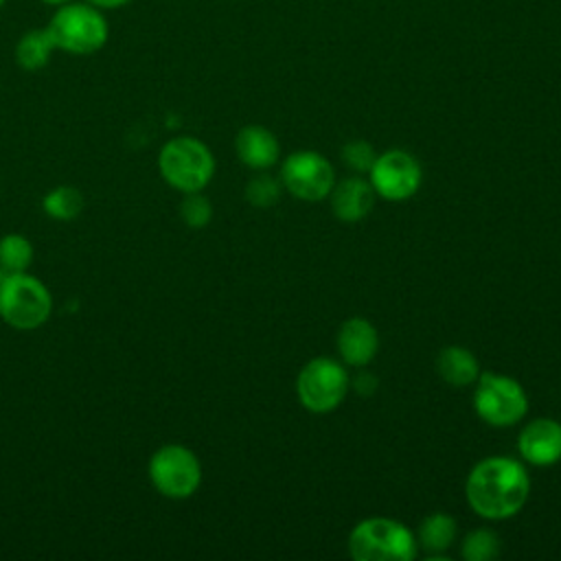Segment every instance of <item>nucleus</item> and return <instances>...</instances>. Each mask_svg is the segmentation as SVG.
<instances>
[{"instance_id": "nucleus-4", "label": "nucleus", "mask_w": 561, "mask_h": 561, "mask_svg": "<svg viewBox=\"0 0 561 561\" xmlns=\"http://www.w3.org/2000/svg\"><path fill=\"white\" fill-rule=\"evenodd\" d=\"M158 169L164 182L175 191L195 193L210 182L215 173V158L202 140L193 136H178L162 145Z\"/></svg>"}, {"instance_id": "nucleus-21", "label": "nucleus", "mask_w": 561, "mask_h": 561, "mask_svg": "<svg viewBox=\"0 0 561 561\" xmlns=\"http://www.w3.org/2000/svg\"><path fill=\"white\" fill-rule=\"evenodd\" d=\"M283 193V182L272 178L270 173H259L254 178L248 180L245 184V199L254 206V208H270L278 202Z\"/></svg>"}, {"instance_id": "nucleus-15", "label": "nucleus", "mask_w": 561, "mask_h": 561, "mask_svg": "<svg viewBox=\"0 0 561 561\" xmlns=\"http://www.w3.org/2000/svg\"><path fill=\"white\" fill-rule=\"evenodd\" d=\"M436 373L440 375V379L454 388H462V386H471L476 383L480 370V364L476 359V355L458 344L445 346L438 351L436 357Z\"/></svg>"}, {"instance_id": "nucleus-14", "label": "nucleus", "mask_w": 561, "mask_h": 561, "mask_svg": "<svg viewBox=\"0 0 561 561\" xmlns=\"http://www.w3.org/2000/svg\"><path fill=\"white\" fill-rule=\"evenodd\" d=\"M239 160L256 171H265L278 162L280 147L276 136L263 125H245L234 138Z\"/></svg>"}, {"instance_id": "nucleus-3", "label": "nucleus", "mask_w": 561, "mask_h": 561, "mask_svg": "<svg viewBox=\"0 0 561 561\" xmlns=\"http://www.w3.org/2000/svg\"><path fill=\"white\" fill-rule=\"evenodd\" d=\"M419 543L410 528L390 517L362 519L348 535L355 561H412Z\"/></svg>"}, {"instance_id": "nucleus-5", "label": "nucleus", "mask_w": 561, "mask_h": 561, "mask_svg": "<svg viewBox=\"0 0 561 561\" xmlns=\"http://www.w3.org/2000/svg\"><path fill=\"white\" fill-rule=\"evenodd\" d=\"M53 309L46 285L26 272L4 274L0 280V318L20 331L42 327Z\"/></svg>"}, {"instance_id": "nucleus-7", "label": "nucleus", "mask_w": 561, "mask_h": 561, "mask_svg": "<svg viewBox=\"0 0 561 561\" xmlns=\"http://www.w3.org/2000/svg\"><path fill=\"white\" fill-rule=\"evenodd\" d=\"M351 388L346 368L331 357H313L307 362L296 379V394L302 408L313 414L335 410Z\"/></svg>"}, {"instance_id": "nucleus-12", "label": "nucleus", "mask_w": 561, "mask_h": 561, "mask_svg": "<svg viewBox=\"0 0 561 561\" xmlns=\"http://www.w3.org/2000/svg\"><path fill=\"white\" fill-rule=\"evenodd\" d=\"M335 346L344 364L364 368L375 359L379 351V335L373 322H368L366 318L353 316L342 322L335 337Z\"/></svg>"}, {"instance_id": "nucleus-23", "label": "nucleus", "mask_w": 561, "mask_h": 561, "mask_svg": "<svg viewBox=\"0 0 561 561\" xmlns=\"http://www.w3.org/2000/svg\"><path fill=\"white\" fill-rule=\"evenodd\" d=\"M375 158H377V151L366 140H348L342 147V160L353 173H368Z\"/></svg>"}, {"instance_id": "nucleus-28", "label": "nucleus", "mask_w": 561, "mask_h": 561, "mask_svg": "<svg viewBox=\"0 0 561 561\" xmlns=\"http://www.w3.org/2000/svg\"><path fill=\"white\" fill-rule=\"evenodd\" d=\"M4 2H7V0H0V9H2V7H4Z\"/></svg>"}, {"instance_id": "nucleus-6", "label": "nucleus", "mask_w": 561, "mask_h": 561, "mask_svg": "<svg viewBox=\"0 0 561 561\" xmlns=\"http://www.w3.org/2000/svg\"><path fill=\"white\" fill-rule=\"evenodd\" d=\"M473 410L491 427H511L526 416L528 397L517 379L486 370L476 379Z\"/></svg>"}, {"instance_id": "nucleus-24", "label": "nucleus", "mask_w": 561, "mask_h": 561, "mask_svg": "<svg viewBox=\"0 0 561 561\" xmlns=\"http://www.w3.org/2000/svg\"><path fill=\"white\" fill-rule=\"evenodd\" d=\"M351 386H353V390L357 392V394H362V397H370L375 390H377V379L370 375V373H359L353 381H351Z\"/></svg>"}, {"instance_id": "nucleus-22", "label": "nucleus", "mask_w": 561, "mask_h": 561, "mask_svg": "<svg viewBox=\"0 0 561 561\" xmlns=\"http://www.w3.org/2000/svg\"><path fill=\"white\" fill-rule=\"evenodd\" d=\"M180 217L188 228H204L213 217V206L208 197H204L199 191L184 193V199L180 202Z\"/></svg>"}, {"instance_id": "nucleus-27", "label": "nucleus", "mask_w": 561, "mask_h": 561, "mask_svg": "<svg viewBox=\"0 0 561 561\" xmlns=\"http://www.w3.org/2000/svg\"><path fill=\"white\" fill-rule=\"evenodd\" d=\"M2 276H4V272H2V267H0V280H2Z\"/></svg>"}, {"instance_id": "nucleus-10", "label": "nucleus", "mask_w": 561, "mask_h": 561, "mask_svg": "<svg viewBox=\"0 0 561 561\" xmlns=\"http://www.w3.org/2000/svg\"><path fill=\"white\" fill-rule=\"evenodd\" d=\"M421 178L423 171L419 160L403 149L379 153L368 171V182L375 193L388 202L410 199L419 191Z\"/></svg>"}, {"instance_id": "nucleus-13", "label": "nucleus", "mask_w": 561, "mask_h": 561, "mask_svg": "<svg viewBox=\"0 0 561 561\" xmlns=\"http://www.w3.org/2000/svg\"><path fill=\"white\" fill-rule=\"evenodd\" d=\"M375 195L377 193H375L373 184L368 180H364L362 175L344 178L342 182H335L329 193L331 210L340 221L355 224L373 210Z\"/></svg>"}, {"instance_id": "nucleus-16", "label": "nucleus", "mask_w": 561, "mask_h": 561, "mask_svg": "<svg viewBox=\"0 0 561 561\" xmlns=\"http://www.w3.org/2000/svg\"><path fill=\"white\" fill-rule=\"evenodd\" d=\"M53 50H57V48H55L50 31L46 26L44 28H31L15 44V61H18L20 68H24L28 72H35V70H42L48 64Z\"/></svg>"}, {"instance_id": "nucleus-26", "label": "nucleus", "mask_w": 561, "mask_h": 561, "mask_svg": "<svg viewBox=\"0 0 561 561\" xmlns=\"http://www.w3.org/2000/svg\"><path fill=\"white\" fill-rule=\"evenodd\" d=\"M44 4H48V7H64V4H68V2H72V0H42Z\"/></svg>"}, {"instance_id": "nucleus-17", "label": "nucleus", "mask_w": 561, "mask_h": 561, "mask_svg": "<svg viewBox=\"0 0 561 561\" xmlns=\"http://www.w3.org/2000/svg\"><path fill=\"white\" fill-rule=\"evenodd\" d=\"M456 519L447 513L427 515L416 530V543L430 554H443L456 541Z\"/></svg>"}, {"instance_id": "nucleus-1", "label": "nucleus", "mask_w": 561, "mask_h": 561, "mask_svg": "<svg viewBox=\"0 0 561 561\" xmlns=\"http://www.w3.org/2000/svg\"><path fill=\"white\" fill-rule=\"evenodd\" d=\"M530 493L526 467L508 456H489L473 465L465 482L471 511L484 519H506L522 511Z\"/></svg>"}, {"instance_id": "nucleus-25", "label": "nucleus", "mask_w": 561, "mask_h": 561, "mask_svg": "<svg viewBox=\"0 0 561 561\" xmlns=\"http://www.w3.org/2000/svg\"><path fill=\"white\" fill-rule=\"evenodd\" d=\"M85 2H90L92 7H96L101 11H110V9H121V7L129 4L131 0H85Z\"/></svg>"}, {"instance_id": "nucleus-8", "label": "nucleus", "mask_w": 561, "mask_h": 561, "mask_svg": "<svg viewBox=\"0 0 561 561\" xmlns=\"http://www.w3.org/2000/svg\"><path fill=\"white\" fill-rule=\"evenodd\" d=\"M149 480L153 489L171 500L191 497L202 482V465L184 445H162L149 460Z\"/></svg>"}, {"instance_id": "nucleus-9", "label": "nucleus", "mask_w": 561, "mask_h": 561, "mask_svg": "<svg viewBox=\"0 0 561 561\" xmlns=\"http://www.w3.org/2000/svg\"><path fill=\"white\" fill-rule=\"evenodd\" d=\"M283 186L298 199L320 202L329 197L335 173L331 162L318 151H294L280 164Z\"/></svg>"}, {"instance_id": "nucleus-11", "label": "nucleus", "mask_w": 561, "mask_h": 561, "mask_svg": "<svg viewBox=\"0 0 561 561\" xmlns=\"http://www.w3.org/2000/svg\"><path fill=\"white\" fill-rule=\"evenodd\" d=\"M519 456L535 465L548 467L561 460V423L554 419H533L528 421L517 438Z\"/></svg>"}, {"instance_id": "nucleus-19", "label": "nucleus", "mask_w": 561, "mask_h": 561, "mask_svg": "<svg viewBox=\"0 0 561 561\" xmlns=\"http://www.w3.org/2000/svg\"><path fill=\"white\" fill-rule=\"evenodd\" d=\"M33 261V245L22 234H4L0 239V267L4 274L26 272Z\"/></svg>"}, {"instance_id": "nucleus-20", "label": "nucleus", "mask_w": 561, "mask_h": 561, "mask_svg": "<svg viewBox=\"0 0 561 561\" xmlns=\"http://www.w3.org/2000/svg\"><path fill=\"white\" fill-rule=\"evenodd\" d=\"M500 537L491 528H473L465 535L460 554L467 561H491L500 554Z\"/></svg>"}, {"instance_id": "nucleus-18", "label": "nucleus", "mask_w": 561, "mask_h": 561, "mask_svg": "<svg viewBox=\"0 0 561 561\" xmlns=\"http://www.w3.org/2000/svg\"><path fill=\"white\" fill-rule=\"evenodd\" d=\"M44 213L59 221H70L83 210V195L75 186H55L42 199Z\"/></svg>"}, {"instance_id": "nucleus-2", "label": "nucleus", "mask_w": 561, "mask_h": 561, "mask_svg": "<svg viewBox=\"0 0 561 561\" xmlns=\"http://www.w3.org/2000/svg\"><path fill=\"white\" fill-rule=\"evenodd\" d=\"M46 28L55 48L72 55H92L101 50L110 37L105 13L90 2H68L57 7Z\"/></svg>"}]
</instances>
